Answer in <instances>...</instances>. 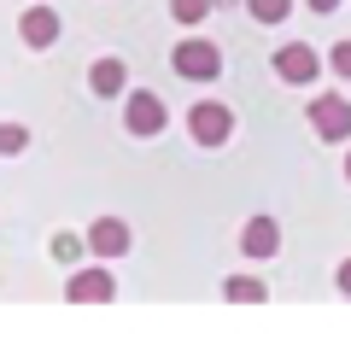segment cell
Wrapping results in <instances>:
<instances>
[{
  "label": "cell",
  "mask_w": 351,
  "mask_h": 351,
  "mask_svg": "<svg viewBox=\"0 0 351 351\" xmlns=\"http://www.w3.org/2000/svg\"><path fill=\"white\" fill-rule=\"evenodd\" d=\"M170 71L182 76V82H217L223 76V47H217L211 36H188L170 47Z\"/></svg>",
  "instance_id": "obj_1"
},
{
  "label": "cell",
  "mask_w": 351,
  "mask_h": 351,
  "mask_svg": "<svg viewBox=\"0 0 351 351\" xmlns=\"http://www.w3.org/2000/svg\"><path fill=\"white\" fill-rule=\"evenodd\" d=\"M304 123L316 129V141H351V100L339 94V88H328V94H316L311 106H304Z\"/></svg>",
  "instance_id": "obj_2"
},
{
  "label": "cell",
  "mask_w": 351,
  "mask_h": 351,
  "mask_svg": "<svg viewBox=\"0 0 351 351\" xmlns=\"http://www.w3.org/2000/svg\"><path fill=\"white\" fill-rule=\"evenodd\" d=\"M188 135H193V147H205V152L228 147V141H234V112H228L223 100H199L188 112Z\"/></svg>",
  "instance_id": "obj_3"
},
{
  "label": "cell",
  "mask_w": 351,
  "mask_h": 351,
  "mask_svg": "<svg viewBox=\"0 0 351 351\" xmlns=\"http://www.w3.org/2000/svg\"><path fill=\"white\" fill-rule=\"evenodd\" d=\"M269 71H276V76H281L287 88H311L316 76H322V53H316L311 41H287V47H276Z\"/></svg>",
  "instance_id": "obj_4"
},
{
  "label": "cell",
  "mask_w": 351,
  "mask_h": 351,
  "mask_svg": "<svg viewBox=\"0 0 351 351\" xmlns=\"http://www.w3.org/2000/svg\"><path fill=\"white\" fill-rule=\"evenodd\" d=\"M164 123H170V112H164V100L152 94V88H135V94H123V129H129L135 141L164 135Z\"/></svg>",
  "instance_id": "obj_5"
},
{
  "label": "cell",
  "mask_w": 351,
  "mask_h": 351,
  "mask_svg": "<svg viewBox=\"0 0 351 351\" xmlns=\"http://www.w3.org/2000/svg\"><path fill=\"white\" fill-rule=\"evenodd\" d=\"M64 299L71 304H112L117 299V276L106 263H82L71 281H64Z\"/></svg>",
  "instance_id": "obj_6"
},
{
  "label": "cell",
  "mask_w": 351,
  "mask_h": 351,
  "mask_svg": "<svg viewBox=\"0 0 351 351\" xmlns=\"http://www.w3.org/2000/svg\"><path fill=\"white\" fill-rule=\"evenodd\" d=\"M129 246H135V234H129L123 217H94V223H88V252L100 263H117Z\"/></svg>",
  "instance_id": "obj_7"
},
{
  "label": "cell",
  "mask_w": 351,
  "mask_h": 351,
  "mask_svg": "<svg viewBox=\"0 0 351 351\" xmlns=\"http://www.w3.org/2000/svg\"><path fill=\"white\" fill-rule=\"evenodd\" d=\"M240 252H246L252 263H269L281 252V223L269 211H258V217H246V223H240Z\"/></svg>",
  "instance_id": "obj_8"
},
{
  "label": "cell",
  "mask_w": 351,
  "mask_h": 351,
  "mask_svg": "<svg viewBox=\"0 0 351 351\" xmlns=\"http://www.w3.org/2000/svg\"><path fill=\"white\" fill-rule=\"evenodd\" d=\"M59 29H64V18L53 12V6H29L24 18H18V36H24V47H53V41H59Z\"/></svg>",
  "instance_id": "obj_9"
},
{
  "label": "cell",
  "mask_w": 351,
  "mask_h": 351,
  "mask_svg": "<svg viewBox=\"0 0 351 351\" xmlns=\"http://www.w3.org/2000/svg\"><path fill=\"white\" fill-rule=\"evenodd\" d=\"M88 88H94L100 100H117V94H129V64L117 59V53L94 59V64H88Z\"/></svg>",
  "instance_id": "obj_10"
},
{
  "label": "cell",
  "mask_w": 351,
  "mask_h": 351,
  "mask_svg": "<svg viewBox=\"0 0 351 351\" xmlns=\"http://www.w3.org/2000/svg\"><path fill=\"white\" fill-rule=\"evenodd\" d=\"M223 299L228 304H263V299H269V287H263L258 276H228L223 281Z\"/></svg>",
  "instance_id": "obj_11"
},
{
  "label": "cell",
  "mask_w": 351,
  "mask_h": 351,
  "mask_svg": "<svg viewBox=\"0 0 351 351\" xmlns=\"http://www.w3.org/2000/svg\"><path fill=\"white\" fill-rule=\"evenodd\" d=\"M246 12H252V24L276 29V24H287V18H293V0H246Z\"/></svg>",
  "instance_id": "obj_12"
},
{
  "label": "cell",
  "mask_w": 351,
  "mask_h": 351,
  "mask_svg": "<svg viewBox=\"0 0 351 351\" xmlns=\"http://www.w3.org/2000/svg\"><path fill=\"white\" fill-rule=\"evenodd\" d=\"M211 6H217V0H170V18H176L182 29H193V24L211 18Z\"/></svg>",
  "instance_id": "obj_13"
},
{
  "label": "cell",
  "mask_w": 351,
  "mask_h": 351,
  "mask_svg": "<svg viewBox=\"0 0 351 351\" xmlns=\"http://www.w3.org/2000/svg\"><path fill=\"white\" fill-rule=\"evenodd\" d=\"M29 152V129L24 123H0V158H18Z\"/></svg>",
  "instance_id": "obj_14"
},
{
  "label": "cell",
  "mask_w": 351,
  "mask_h": 351,
  "mask_svg": "<svg viewBox=\"0 0 351 351\" xmlns=\"http://www.w3.org/2000/svg\"><path fill=\"white\" fill-rule=\"evenodd\" d=\"M82 252H88V234L82 240H76V234H53V258H59V263H76Z\"/></svg>",
  "instance_id": "obj_15"
},
{
  "label": "cell",
  "mask_w": 351,
  "mask_h": 351,
  "mask_svg": "<svg viewBox=\"0 0 351 351\" xmlns=\"http://www.w3.org/2000/svg\"><path fill=\"white\" fill-rule=\"evenodd\" d=\"M328 71H334L339 82H351V41H334V47H328Z\"/></svg>",
  "instance_id": "obj_16"
},
{
  "label": "cell",
  "mask_w": 351,
  "mask_h": 351,
  "mask_svg": "<svg viewBox=\"0 0 351 351\" xmlns=\"http://www.w3.org/2000/svg\"><path fill=\"white\" fill-rule=\"evenodd\" d=\"M334 287L351 299V258H339V269H334Z\"/></svg>",
  "instance_id": "obj_17"
},
{
  "label": "cell",
  "mask_w": 351,
  "mask_h": 351,
  "mask_svg": "<svg viewBox=\"0 0 351 351\" xmlns=\"http://www.w3.org/2000/svg\"><path fill=\"white\" fill-rule=\"evenodd\" d=\"M304 6H311V12H334L339 0H304Z\"/></svg>",
  "instance_id": "obj_18"
},
{
  "label": "cell",
  "mask_w": 351,
  "mask_h": 351,
  "mask_svg": "<svg viewBox=\"0 0 351 351\" xmlns=\"http://www.w3.org/2000/svg\"><path fill=\"white\" fill-rule=\"evenodd\" d=\"M346 182H351V152H346Z\"/></svg>",
  "instance_id": "obj_19"
}]
</instances>
